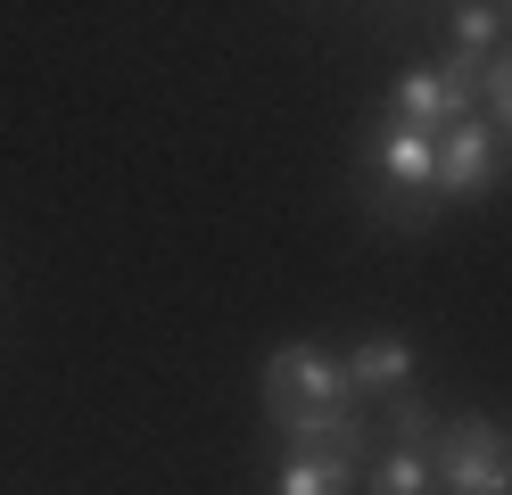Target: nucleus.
I'll return each mask as SVG.
<instances>
[{
	"mask_svg": "<svg viewBox=\"0 0 512 495\" xmlns=\"http://www.w3.org/2000/svg\"><path fill=\"white\" fill-rule=\"evenodd\" d=\"M265 413L273 429H298V421H331V413H356V388H347V363H331L323 347H273L265 363Z\"/></svg>",
	"mask_w": 512,
	"mask_h": 495,
	"instance_id": "obj_1",
	"label": "nucleus"
},
{
	"mask_svg": "<svg viewBox=\"0 0 512 495\" xmlns=\"http://www.w3.org/2000/svg\"><path fill=\"white\" fill-rule=\"evenodd\" d=\"M430 479L446 495H512V438L496 421H455L430 454Z\"/></svg>",
	"mask_w": 512,
	"mask_h": 495,
	"instance_id": "obj_2",
	"label": "nucleus"
},
{
	"mask_svg": "<svg viewBox=\"0 0 512 495\" xmlns=\"http://www.w3.org/2000/svg\"><path fill=\"white\" fill-rule=\"evenodd\" d=\"M496 132L488 124H455V132H438V190H455V198H479L496 182Z\"/></svg>",
	"mask_w": 512,
	"mask_h": 495,
	"instance_id": "obj_3",
	"label": "nucleus"
},
{
	"mask_svg": "<svg viewBox=\"0 0 512 495\" xmlns=\"http://www.w3.org/2000/svg\"><path fill=\"white\" fill-rule=\"evenodd\" d=\"M372 165L389 182H405V190H430L438 182V141H430V132H413V124H389V132H380V149H372Z\"/></svg>",
	"mask_w": 512,
	"mask_h": 495,
	"instance_id": "obj_4",
	"label": "nucleus"
},
{
	"mask_svg": "<svg viewBox=\"0 0 512 495\" xmlns=\"http://www.w3.org/2000/svg\"><path fill=\"white\" fill-rule=\"evenodd\" d=\"M397 124H413V132H455L463 116L446 108V83H438V66H413V75H397Z\"/></svg>",
	"mask_w": 512,
	"mask_h": 495,
	"instance_id": "obj_5",
	"label": "nucleus"
},
{
	"mask_svg": "<svg viewBox=\"0 0 512 495\" xmlns=\"http://www.w3.org/2000/svg\"><path fill=\"white\" fill-rule=\"evenodd\" d=\"M356 487V454H290L273 495H347Z\"/></svg>",
	"mask_w": 512,
	"mask_h": 495,
	"instance_id": "obj_6",
	"label": "nucleus"
},
{
	"mask_svg": "<svg viewBox=\"0 0 512 495\" xmlns=\"http://www.w3.org/2000/svg\"><path fill=\"white\" fill-rule=\"evenodd\" d=\"M405 372H413V347H405V339H364L356 355H347V388H356V396L405 388Z\"/></svg>",
	"mask_w": 512,
	"mask_h": 495,
	"instance_id": "obj_7",
	"label": "nucleus"
},
{
	"mask_svg": "<svg viewBox=\"0 0 512 495\" xmlns=\"http://www.w3.org/2000/svg\"><path fill=\"white\" fill-rule=\"evenodd\" d=\"M430 487H438V479H430V462L413 454V446H397V454L364 479V495H430Z\"/></svg>",
	"mask_w": 512,
	"mask_h": 495,
	"instance_id": "obj_8",
	"label": "nucleus"
},
{
	"mask_svg": "<svg viewBox=\"0 0 512 495\" xmlns=\"http://www.w3.org/2000/svg\"><path fill=\"white\" fill-rule=\"evenodd\" d=\"M479 99L496 108V149H512V50L488 58V75H479Z\"/></svg>",
	"mask_w": 512,
	"mask_h": 495,
	"instance_id": "obj_9",
	"label": "nucleus"
},
{
	"mask_svg": "<svg viewBox=\"0 0 512 495\" xmlns=\"http://www.w3.org/2000/svg\"><path fill=\"white\" fill-rule=\"evenodd\" d=\"M496 25H504V9H488V0H471V9H455V50L488 58V50H496Z\"/></svg>",
	"mask_w": 512,
	"mask_h": 495,
	"instance_id": "obj_10",
	"label": "nucleus"
},
{
	"mask_svg": "<svg viewBox=\"0 0 512 495\" xmlns=\"http://www.w3.org/2000/svg\"><path fill=\"white\" fill-rule=\"evenodd\" d=\"M422 438H430V405H422V396H397V446L422 454Z\"/></svg>",
	"mask_w": 512,
	"mask_h": 495,
	"instance_id": "obj_11",
	"label": "nucleus"
},
{
	"mask_svg": "<svg viewBox=\"0 0 512 495\" xmlns=\"http://www.w3.org/2000/svg\"><path fill=\"white\" fill-rule=\"evenodd\" d=\"M504 17H512V9H504Z\"/></svg>",
	"mask_w": 512,
	"mask_h": 495,
	"instance_id": "obj_12",
	"label": "nucleus"
}]
</instances>
